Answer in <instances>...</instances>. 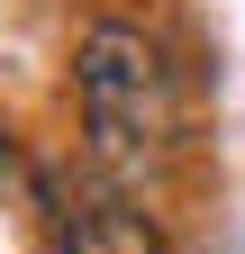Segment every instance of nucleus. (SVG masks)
<instances>
[{
	"mask_svg": "<svg viewBox=\"0 0 245 254\" xmlns=\"http://www.w3.org/2000/svg\"><path fill=\"white\" fill-rule=\"evenodd\" d=\"M73 109H82V164L127 190H155L191 154V82H182L173 46L136 18H100L82 37Z\"/></svg>",
	"mask_w": 245,
	"mask_h": 254,
	"instance_id": "f257e3e1",
	"label": "nucleus"
},
{
	"mask_svg": "<svg viewBox=\"0 0 245 254\" xmlns=\"http://www.w3.org/2000/svg\"><path fill=\"white\" fill-rule=\"evenodd\" d=\"M37 227H46V254H164V227L145 209V190L91 173V164L37 182Z\"/></svg>",
	"mask_w": 245,
	"mask_h": 254,
	"instance_id": "f03ea898",
	"label": "nucleus"
}]
</instances>
